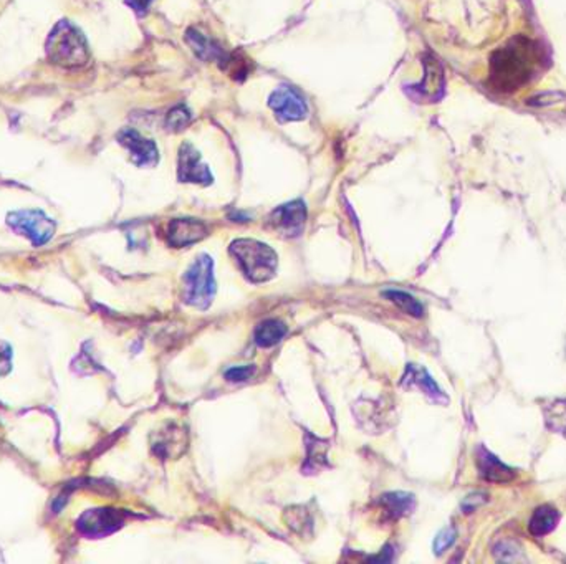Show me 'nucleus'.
I'll list each match as a JSON object with an SVG mask.
<instances>
[{"label": "nucleus", "mask_w": 566, "mask_h": 564, "mask_svg": "<svg viewBox=\"0 0 566 564\" xmlns=\"http://www.w3.org/2000/svg\"><path fill=\"white\" fill-rule=\"evenodd\" d=\"M540 53L527 38L512 40L504 49L498 50L492 59V78L502 90H517L527 83L537 65Z\"/></svg>", "instance_id": "nucleus-1"}, {"label": "nucleus", "mask_w": 566, "mask_h": 564, "mask_svg": "<svg viewBox=\"0 0 566 564\" xmlns=\"http://www.w3.org/2000/svg\"><path fill=\"white\" fill-rule=\"evenodd\" d=\"M47 55L57 67L80 68L90 60V49L84 34L68 20H61L47 40Z\"/></svg>", "instance_id": "nucleus-2"}, {"label": "nucleus", "mask_w": 566, "mask_h": 564, "mask_svg": "<svg viewBox=\"0 0 566 564\" xmlns=\"http://www.w3.org/2000/svg\"><path fill=\"white\" fill-rule=\"evenodd\" d=\"M229 252L253 283H264L275 275L277 255L266 243L253 239H237L230 243Z\"/></svg>", "instance_id": "nucleus-3"}, {"label": "nucleus", "mask_w": 566, "mask_h": 564, "mask_svg": "<svg viewBox=\"0 0 566 564\" xmlns=\"http://www.w3.org/2000/svg\"><path fill=\"white\" fill-rule=\"evenodd\" d=\"M216 295L214 264L209 255H199L184 275V301L204 310Z\"/></svg>", "instance_id": "nucleus-4"}, {"label": "nucleus", "mask_w": 566, "mask_h": 564, "mask_svg": "<svg viewBox=\"0 0 566 564\" xmlns=\"http://www.w3.org/2000/svg\"><path fill=\"white\" fill-rule=\"evenodd\" d=\"M7 224L36 247L45 245L55 234V222L42 211H17L9 214Z\"/></svg>", "instance_id": "nucleus-5"}, {"label": "nucleus", "mask_w": 566, "mask_h": 564, "mask_svg": "<svg viewBox=\"0 0 566 564\" xmlns=\"http://www.w3.org/2000/svg\"><path fill=\"white\" fill-rule=\"evenodd\" d=\"M270 228L283 237H297L307 222V205L301 201H291L277 207L270 217Z\"/></svg>", "instance_id": "nucleus-6"}, {"label": "nucleus", "mask_w": 566, "mask_h": 564, "mask_svg": "<svg viewBox=\"0 0 566 564\" xmlns=\"http://www.w3.org/2000/svg\"><path fill=\"white\" fill-rule=\"evenodd\" d=\"M268 107L277 115L278 120L285 123L301 121L308 115L307 101L290 86L277 88L268 98Z\"/></svg>", "instance_id": "nucleus-7"}, {"label": "nucleus", "mask_w": 566, "mask_h": 564, "mask_svg": "<svg viewBox=\"0 0 566 564\" xmlns=\"http://www.w3.org/2000/svg\"><path fill=\"white\" fill-rule=\"evenodd\" d=\"M178 178L181 182H193L207 186L212 182L211 169L207 168L199 151L189 143H184L178 156Z\"/></svg>", "instance_id": "nucleus-8"}, {"label": "nucleus", "mask_w": 566, "mask_h": 564, "mask_svg": "<svg viewBox=\"0 0 566 564\" xmlns=\"http://www.w3.org/2000/svg\"><path fill=\"white\" fill-rule=\"evenodd\" d=\"M123 523V515L116 510L109 508H98L90 510L78 520V529L86 536H107L109 533L116 531Z\"/></svg>", "instance_id": "nucleus-9"}, {"label": "nucleus", "mask_w": 566, "mask_h": 564, "mask_svg": "<svg viewBox=\"0 0 566 564\" xmlns=\"http://www.w3.org/2000/svg\"><path fill=\"white\" fill-rule=\"evenodd\" d=\"M118 143L132 155V161L136 166H155L159 159L156 143L145 138L136 130H123L118 132Z\"/></svg>", "instance_id": "nucleus-10"}, {"label": "nucleus", "mask_w": 566, "mask_h": 564, "mask_svg": "<svg viewBox=\"0 0 566 564\" xmlns=\"http://www.w3.org/2000/svg\"><path fill=\"white\" fill-rule=\"evenodd\" d=\"M205 235H207V227L204 222L197 218H176L169 224V243L178 249L203 241Z\"/></svg>", "instance_id": "nucleus-11"}, {"label": "nucleus", "mask_w": 566, "mask_h": 564, "mask_svg": "<svg viewBox=\"0 0 566 564\" xmlns=\"http://www.w3.org/2000/svg\"><path fill=\"white\" fill-rule=\"evenodd\" d=\"M477 467H479V472L485 481L504 483V481H510L515 477L512 468L506 467V464H502L494 454H490L483 447L477 450Z\"/></svg>", "instance_id": "nucleus-12"}, {"label": "nucleus", "mask_w": 566, "mask_h": 564, "mask_svg": "<svg viewBox=\"0 0 566 564\" xmlns=\"http://www.w3.org/2000/svg\"><path fill=\"white\" fill-rule=\"evenodd\" d=\"M186 40L191 45V49L195 52V55L199 59H203V60L222 61L224 59H227V55L224 53V50L217 45V42L209 40L207 36H203L201 32H197L195 28L187 30Z\"/></svg>", "instance_id": "nucleus-13"}, {"label": "nucleus", "mask_w": 566, "mask_h": 564, "mask_svg": "<svg viewBox=\"0 0 566 564\" xmlns=\"http://www.w3.org/2000/svg\"><path fill=\"white\" fill-rule=\"evenodd\" d=\"M558 521H560V513L554 510V506L543 504L533 512L529 521V529L533 536H545L556 528Z\"/></svg>", "instance_id": "nucleus-14"}, {"label": "nucleus", "mask_w": 566, "mask_h": 564, "mask_svg": "<svg viewBox=\"0 0 566 564\" xmlns=\"http://www.w3.org/2000/svg\"><path fill=\"white\" fill-rule=\"evenodd\" d=\"M287 335V326L280 320H266L255 330V343L262 348H270Z\"/></svg>", "instance_id": "nucleus-15"}, {"label": "nucleus", "mask_w": 566, "mask_h": 564, "mask_svg": "<svg viewBox=\"0 0 566 564\" xmlns=\"http://www.w3.org/2000/svg\"><path fill=\"white\" fill-rule=\"evenodd\" d=\"M385 297H387L395 305H398L403 312L408 313L411 316H418L419 318L424 313L421 303L416 300L414 297H411L410 293H406V291L389 290V291H385Z\"/></svg>", "instance_id": "nucleus-16"}, {"label": "nucleus", "mask_w": 566, "mask_h": 564, "mask_svg": "<svg viewBox=\"0 0 566 564\" xmlns=\"http://www.w3.org/2000/svg\"><path fill=\"white\" fill-rule=\"evenodd\" d=\"M545 417L550 429L566 435V399L554 401L552 406L545 409Z\"/></svg>", "instance_id": "nucleus-17"}, {"label": "nucleus", "mask_w": 566, "mask_h": 564, "mask_svg": "<svg viewBox=\"0 0 566 564\" xmlns=\"http://www.w3.org/2000/svg\"><path fill=\"white\" fill-rule=\"evenodd\" d=\"M383 504H385L386 510L395 516H403L406 513H410L414 506V500L411 495L406 493H391V495H386L383 496Z\"/></svg>", "instance_id": "nucleus-18"}, {"label": "nucleus", "mask_w": 566, "mask_h": 564, "mask_svg": "<svg viewBox=\"0 0 566 564\" xmlns=\"http://www.w3.org/2000/svg\"><path fill=\"white\" fill-rule=\"evenodd\" d=\"M404 379H408V381L414 383L418 387H421L422 391H424L426 394H429V396L442 397L441 389L437 387V385L433 381V377H431L427 372L424 371V369H418V368L410 366V369H408V374H406Z\"/></svg>", "instance_id": "nucleus-19"}, {"label": "nucleus", "mask_w": 566, "mask_h": 564, "mask_svg": "<svg viewBox=\"0 0 566 564\" xmlns=\"http://www.w3.org/2000/svg\"><path fill=\"white\" fill-rule=\"evenodd\" d=\"M193 121V115L191 111L186 108L184 105L179 107H174L168 113V118H166V126L172 132H179L182 130H186Z\"/></svg>", "instance_id": "nucleus-20"}, {"label": "nucleus", "mask_w": 566, "mask_h": 564, "mask_svg": "<svg viewBox=\"0 0 566 564\" xmlns=\"http://www.w3.org/2000/svg\"><path fill=\"white\" fill-rule=\"evenodd\" d=\"M494 554L498 561L510 563V561H518L520 560L522 550L518 548L517 543H514V541H498L495 544Z\"/></svg>", "instance_id": "nucleus-21"}, {"label": "nucleus", "mask_w": 566, "mask_h": 564, "mask_svg": "<svg viewBox=\"0 0 566 564\" xmlns=\"http://www.w3.org/2000/svg\"><path fill=\"white\" fill-rule=\"evenodd\" d=\"M456 536H458L456 529H442V531H441V533H439V535L435 536V540H434V552H437V554H441V552H446L447 548H450V546L454 544Z\"/></svg>", "instance_id": "nucleus-22"}, {"label": "nucleus", "mask_w": 566, "mask_h": 564, "mask_svg": "<svg viewBox=\"0 0 566 564\" xmlns=\"http://www.w3.org/2000/svg\"><path fill=\"white\" fill-rule=\"evenodd\" d=\"M255 372L253 366H237V368H230L229 371L226 372V379L234 381V383H241L245 379H251Z\"/></svg>", "instance_id": "nucleus-23"}, {"label": "nucleus", "mask_w": 566, "mask_h": 564, "mask_svg": "<svg viewBox=\"0 0 566 564\" xmlns=\"http://www.w3.org/2000/svg\"><path fill=\"white\" fill-rule=\"evenodd\" d=\"M12 368V348L0 341V376H5Z\"/></svg>", "instance_id": "nucleus-24"}, {"label": "nucleus", "mask_w": 566, "mask_h": 564, "mask_svg": "<svg viewBox=\"0 0 566 564\" xmlns=\"http://www.w3.org/2000/svg\"><path fill=\"white\" fill-rule=\"evenodd\" d=\"M485 502H487L485 495H482V493H474V495H469V496L464 500L462 508L466 510V513H472L479 504H485Z\"/></svg>", "instance_id": "nucleus-25"}, {"label": "nucleus", "mask_w": 566, "mask_h": 564, "mask_svg": "<svg viewBox=\"0 0 566 564\" xmlns=\"http://www.w3.org/2000/svg\"><path fill=\"white\" fill-rule=\"evenodd\" d=\"M126 2H128L130 7H133L136 12L143 13L146 12V9L149 7V4H151L153 0H126Z\"/></svg>", "instance_id": "nucleus-26"}]
</instances>
